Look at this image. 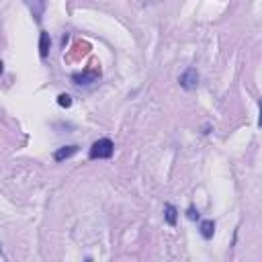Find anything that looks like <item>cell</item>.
Segmentation results:
<instances>
[{"mask_svg": "<svg viewBox=\"0 0 262 262\" xmlns=\"http://www.w3.org/2000/svg\"><path fill=\"white\" fill-rule=\"evenodd\" d=\"M164 219H166V223L170 225V227H174L176 225V219H178V211H176V207L174 205H166L164 207Z\"/></svg>", "mask_w": 262, "mask_h": 262, "instance_id": "obj_7", "label": "cell"}, {"mask_svg": "<svg viewBox=\"0 0 262 262\" xmlns=\"http://www.w3.org/2000/svg\"><path fill=\"white\" fill-rule=\"evenodd\" d=\"M98 78H100V68L95 64L93 68H86V70H82V72L72 74V82L78 84V86H90V84L98 82Z\"/></svg>", "mask_w": 262, "mask_h": 262, "instance_id": "obj_2", "label": "cell"}, {"mask_svg": "<svg viewBox=\"0 0 262 262\" xmlns=\"http://www.w3.org/2000/svg\"><path fill=\"white\" fill-rule=\"evenodd\" d=\"M178 82H180V86L185 90H195L199 86V72H197V68H189L187 72H182L180 78H178Z\"/></svg>", "mask_w": 262, "mask_h": 262, "instance_id": "obj_3", "label": "cell"}, {"mask_svg": "<svg viewBox=\"0 0 262 262\" xmlns=\"http://www.w3.org/2000/svg\"><path fill=\"white\" fill-rule=\"evenodd\" d=\"M58 105L60 107H70L72 105V96L70 95H60L58 96Z\"/></svg>", "mask_w": 262, "mask_h": 262, "instance_id": "obj_9", "label": "cell"}, {"mask_svg": "<svg viewBox=\"0 0 262 262\" xmlns=\"http://www.w3.org/2000/svg\"><path fill=\"white\" fill-rule=\"evenodd\" d=\"M49 48H51V39H49V33H45L41 31V35H39V55L45 60L49 55Z\"/></svg>", "mask_w": 262, "mask_h": 262, "instance_id": "obj_6", "label": "cell"}, {"mask_svg": "<svg viewBox=\"0 0 262 262\" xmlns=\"http://www.w3.org/2000/svg\"><path fill=\"white\" fill-rule=\"evenodd\" d=\"M2 72H4V64L0 62V76H2Z\"/></svg>", "mask_w": 262, "mask_h": 262, "instance_id": "obj_11", "label": "cell"}, {"mask_svg": "<svg viewBox=\"0 0 262 262\" xmlns=\"http://www.w3.org/2000/svg\"><path fill=\"white\" fill-rule=\"evenodd\" d=\"M74 154H78V145H64L53 154V160L55 162H64V160H68V158H72Z\"/></svg>", "mask_w": 262, "mask_h": 262, "instance_id": "obj_5", "label": "cell"}, {"mask_svg": "<svg viewBox=\"0 0 262 262\" xmlns=\"http://www.w3.org/2000/svg\"><path fill=\"white\" fill-rule=\"evenodd\" d=\"M29 10H31V15L35 17L37 23H41L43 19V13H45V8H48V0H25Z\"/></svg>", "mask_w": 262, "mask_h": 262, "instance_id": "obj_4", "label": "cell"}, {"mask_svg": "<svg viewBox=\"0 0 262 262\" xmlns=\"http://www.w3.org/2000/svg\"><path fill=\"white\" fill-rule=\"evenodd\" d=\"M115 154V143L109 138H100L96 140L88 150V158L90 160H109V158Z\"/></svg>", "mask_w": 262, "mask_h": 262, "instance_id": "obj_1", "label": "cell"}, {"mask_svg": "<svg viewBox=\"0 0 262 262\" xmlns=\"http://www.w3.org/2000/svg\"><path fill=\"white\" fill-rule=\"evenodd\" d=\"M0 252H2V244H0Z\"/></svg>", "mask_w": 262, "mask_h": 262, "instance_id": "obj_12", "label": "cell"}, {"mask_svg": "<svg viewBox=\"0 0 262 262\" xmlns=\"http://www.w3.org/2000/svg\"><path fill=\"white\" fill-rule=\"evenodd\" d=\"M201 236L205 238V240H211V238L215 236V221L213 219L201 221Z\"/></svg>", "mask_w": 262, "mask_h": 262, "instance_id": "obj_8", "label": "cell"}, {"mask_svg": "<svg viewBox=\"0 0 262 262\" xmlns=\"http://www.w3.org/2000/svg\"><path fill=\"white\" fill-rule=\"evenodd\" d=\"M187 217H189L191 221H197V219H199V211H197L195 207H189V211H187Z\"/></svg>", "mask_w": 262, "mask_h": 262, "instance_id": "obj_10", "label": "cell"}]
</instances>
